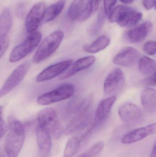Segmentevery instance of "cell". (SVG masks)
Here are the masks:
<instances>
[{
  "mask_svg": "<svg viewBox=\"0 0 156 157\" xmlns=\"http://www.w3.org/2000/svg\"><path fill=\"white\" fill-rule=\"evenodd\" d=\"M111 43V39L106 36H102L90 44L85 45L83 47L84 51L90 53L100 52L106 48Z\"/></svg>",
  "mask_w": 156,
  "mask_h": 157,
  "instance_id": "cell-23",
  "label": "cell"
},
{
  "mask_svg": "<svg viewBox=\"0 0 156 157\" xmlns=\"http://www.w3.org/2000/svg\"><path fill=\"white\" fill-rule=\"evenodd\" d=\"M122 2L125 4H131L133 2L134 0H120Z\"/></svg>",
  "mask_w": 156,
  "mask_h": 157,
  "instance_id": "cell-36",
  "label": "cell"
},
{
  "mask_svg": "<svg viewBox=\"0 0 156 157\" xmlns=\"http://www.w3.org/2000/svg\"><path fill=\"white\" fill-rule=\"evenodd\" d=\"M81 131L68 140L64 149V157L74 156L92 134V132L89 128H85Z\"/></svg>",
  "mask_w": 156,
  "mask_h": 157,
  "instance_id": "cell-10",
  "label": "cell"
},
{
  "mask_svg": "<svg viewBox=\"0 0 156 157\" xmlns=\"http://www.w3.org/2000/svg\"><path fill=\"white\" fill-rule=\"evenodd\" d=\"M76 157H86V156H85V153H84V154H81Z\"/></svg>",
  "mask_w": 156,
  "mask_h": 157,
  "instance_id": "cell-37",
  "label": "cell"
},
{
  "mask_svg": "<svg viewBox=\"0 0 156 157\" xmlns=\"http://www.w3.org/2000/svg\"><path fill=\"white\" fill-rule=\"evenodd\" d=\"M46 8L45 4L43 2L36 4L31 8L25 23V29L28 34L36 32L40 23L43 21Z\"/></svg>",
  "mask_w": 156,
  "mask_h": 157,
  "instance_id": "cell-8",
  "label": "cell"
},
{
  "mask_svg": "<svg viewBox=\"0 0 156 157\" xmlns=\"http://www.w3.org/2000/svg\"><path fill=\"white\" fill-rule=\"evenodd\" d=\"M1 112V124H0V137L2 138L4 136L6 133L8 131V125L5 122L4 120L2 118L3 110L0 111Z\"/></svg>",
  "mask_w": 156,
  "mask_h": 157,
  "instance_id": "cell-30",
  "label": "cell"
},
{
  "mask_svg": "<svg viewBox=\"0 0 156 157\" xmlns=\"http://www.w3.org/2000/svg\"><path fill=\"white\" fill-rule=\"evenodd\" d=\"M75 91L74 85L67 84L40 95L37 99L38 104L42 106L49 105L71 98Z\"/></svg>",
  "mask_w": 156,
  "mask_h": 157,
  "instance_id": "cell-6",
  "label": "cell"
},
{
  "mask_svg": "<svg viewBox=\"0 0 156 157\" xmlns=\"http://www.w3.org/2000/svg\"><path fill=\"white\" fill-rule=\"evenodd\" d=\"M38 126L57 138L61 134V127L57 114L54 109L46 108L39 112L37 116Z\"/></svg>",
  "mask_w": 156,
  "mask_h": 157,
  "instance_id": "cell-5",
  "label": "cell"
},
{
  "mask_svg": "<svg viewBox=\"0 0 156 157\" xmlns=\"http://www.w3.org/2000/svg\"><path fill=\"white\" fill-rule=\"evenodd\" d=\"M150 157H156V143L153 147Z\"/></svg>",
  "mask_w": 156,
  "mask_h": 157,
  "instance_id": "cell-35",
  "label": "cell"
},
{
  "mask_svg": "<svg viewBox=\"0 0 156 157\" xmlns=\"http://www.w3.org/2000/svg\"><path fill=\"white\" fill-rule=\"evenodd\" d=\"M24 6L22 4H20L17 7L16 10V14L17 17H21L24 15Z\"/></svg>",
  "mask_w": 156,
  "mask_h": 157,
  "instance_id": "cell-34",
  "label": "cell"
},
{
  "mask_svg": "<svg viewBox=\"0 0 156 157\" xmlns=\"http://www.w3.org/2000/svg\"><path fill=\"white\" fill-rule=\"evenodd\" d=\"M143 6L146 10H151L154 6H155V0H143Z\"/></svg>",
  "mask_w": 156,
  "mask_h": 157,
  "instance_id": "cell-33",
  "label": "cell"
},
{
  "mask_svg": "<svg viewBox=\"0 0 156 157\" xmlns=\"http://www.w3.org/2000/svg\"><path fill=\"white\" fill-rule=\"evenodd\" d=\"M116 100V96H112L100 102L96 109L95 118L93 122L95 130L100 128L106 121Z\"/></svg>",
  "mask_w": 156,
  "mask_h": 157,
  "instance_id": "cell-11",
  "label": "cell"
},
{
  "mask_svg": "<svg viewBox=\"0 0 156 157\" xmlns=\"http://www.w3.org/2000/svg\"><path fill=\"white\" fill-rule=\"evenodd\" d=\"M118 113L121 120L129 124L138 122L143 117L141 109L132 103H126L122 105L119 109Z\"/></svg>",
  "mask_w": 156,
  "mask_h": 157,
  "instance_id": "cell-14",
  "label": "cell"
},
{
  "mask_svg": "<svg viewBox=\"0 0 156 157\" xmlns=\"http://www.w3.org/2000/svg\"><path fill=\"white\" fill-rule=\"evenodd\" d=\"M143 51L145 53L149 55H154L156 53V41L149 40L145 43Z\"/></svg>",
  "mask_w": 156,
  "mask_h": 157,
  "instance_id": "cell-28",
  "label": "cell"
},
{
  "mask_svg": "<svg viewBox=\"0 0 156 157\" xmlns=\"http://www.w3.org/2000/svg\"><path fill=\"white\" fill-rule=\"evenodd\" d=\"M36 136L40 157H47L51 151V135L45 129L38 126Z\"/></svg>",
  "mask_w": 156,
  "mask_h": 157,
  "instance_id": "cell-17",
  "label": "cell"
},
{
  "mask_svg": "<svg viewBox=\"0 0 156 157\" xmlns=\"http://www.w3.org/2000/svg\"><path fill=\"white\" fill-rule=\"evenodd\" d=\"M65 0H60L46 8L43 22L48 23L56 18L63 11L65 5Z\"/></svg>",
  "mask_w": 156,
  "mask_h": 157,
  "instance_id": "cell-22",
  "label": "cell"
},
{
  "mask_svg": "<svg viewBox=\"0 0 156 157\" xmlns=\"http://www.w3.org/2000/svg\"><path fill=\"white\" fill-rule=\"evenodd\" d=\"M142 13L131 7L120 5L114 8L109 14L111 23H117L122 27H130L137 25L142 19Z\"/></svg>",
  "mask_w": 156,
  "mask_h": 157,
  "instance_id": "cell-3",
  "label": "cell"
},
{
  "mask_svg": "<svg viewBox=\"0 0 156 157\" xmlns=\"http://www.w3.org/2000/svg\"><path fill=\"white\" fill-rule=\"evenodd\" d=\"M155 9L156 10V0H155Z\"/></svg>",
  "mask_w": 156,
  "mask_h": 157,
  "instance_id": "cell-38",
  "label": "cell"
},
{
  "mask_svg": "<svg viewBox=\"0 0 156 157\" xmlns=\"http://www.w3.org/2000/svg\"><path fill=\"white\" fill-rule=\"evenodd\" d=\"M125 75L123 71L116 68L109 74L103 84V90L106 95H112L120 91L125 84Z\"/></svg>",
  "mask_w": 156,
  "mask_h": 157,
  "instance_id": "cell-9",
  "label": "cell"
},
{
  "mask_svg": "<svg viewBox=\"0 0 156 157\" xmlns=\"http://www.w3.org/2000/svg\"><path fill=\"white\" fill-rule=\"evenodd\" d=\"M72 63V60H67L49 66L38 75L36 78V81L45 82L61 75L68 69Z\"/></svg>",
  "mask_w": 156,
  "mask_h": 157,
  "instance_id": "cell-12",
  "label": "cell"
},
{
  "mask_svg": "<svg viewBox=\"0 0 156 157\" xmlns=\"http://www.w3.org/2000/svg\"><path fill=\"white\" fill-rule=\"evenodd\" d=\"M41 38L42 35L38 31L29 34L23 42L13 49L9 56V62L13 63L24 59L39 45Z\"/></svg>",
  "mask_w": 156,
  "mask_h": 157,
  "instance_id": "cell-4",
  "label": "cell"
},
{
  "mask_svg": "<svg viewBox=\"0 0 156 157\" xmlns=\"http://www.w3.org/2000/svg\"><path fill=\"white\" fill-rule=\"evenodd\" d=\"M1 43V50H0V56L2 58L6 52L9 46L10 40L9 38L4 40H0Z\"/></svg>",
  "mask_w": 156,
  "mask_h": 157,
  "instance_id": "cell-31",
  "label": "cell"
},
{
  "mask_svg": "<svg viewBox=\"0 0 156 157\" xmlns=\"http://www.w3.org/2000/svg\"><path fill=\"white\" fill-rule=\"evenodd\" d=\"M30 67L29 62H25L16 67L5 82L0 91V97L2 98L20 84L28 72Z\"/></svg>",
  "mask_w": 156,
  "mask_h": 157,
  "instance_id": "cell-7",
  "label": "cell"
},
{
  "mask_svg": "<svg viewBox=\"0 0 156 157\" xmlns=\"http://www.w3.org/2000/svg\"><path fill=\"white\" fill-rule=\"evenodd\" d=\"M138 68L142 74L150 76L156 71V62L149 57L143 56L139 59Z\"/></svg>",
  "mask_w": 156,
  "mask_h": 157,
  "instance_id": "cell-24",
  "label": "cell"
},
{
  "mask_svg": "<svg viewBox=\"0 0 156 157\" xmlns=\"http://www.w3.org/2000/svg\"><path fill=\"white\" fill-rule=\"evenodd\" d=\"M86 0H74L68 11V17L71 20L78 19L85 8Z\"/></svg>",
  "mask_w": 156,
  "mask_h": 157,
  "instance_id": "cell-25",
  "label": "cell"
},
{
  "mask_svg": "<svg viewBox=\"0 0 156 157\" xmlns=\"http://www.w3.org/2000/svg\"><path fill=\"white\" fill-rule=\"evenodd\" d=\"M156 134V123L132 130L123 136L122 142L125 144L136 143L146 138L147 136Z\"/></svg>",
  "mask_w": 156,
  "mask_h": 157,
  "instance_id": "cell-13",
  "label": "cell"
},
{
  "mask_svg": "<svg viewBox=\"0 0 156 157\" xmlns=\"http://www.w3.org/2000/svg\"><path fill=\"white\" fill-rule=\"evenodd\" d=\"M106 16L104 10L101 9L98 14V17L96 21L91 27L89 31L91 36H96L100 32L104 25Z\"/></svg>",
  "mask_w": 156,
  "mask_h": 157,
  "instance_id": "cell-26",
  "label": "cell"
},
{
  "mask_svg": "<svg viewBox=\"0 0 156 157\" xmlns=\"http://www.w3.org/2000/svg\"><path fill=\"white\" fill-rule=\"evenodd\" d=\"M104 143L99 142L92 146L85 153L86 157H95L100 154L104 148Z\"/></svg>",
  "mask_w": 156,
  "mask_h": 157,
  "instance_id": "cell-27",
  "label": "cell"
},
{
  "mask_svg": "<svg viewBox=\"0 0 156 157\" xmlns=\"http://www.w3.org/2000/svg\"><path fill=\"white\" fill-rule=\"evenodd\" d=\"M152 28L153 24L151 22L145 21L127 32V36L128 39L133 43L140 42L147 36L152 30Z\"/></svg>",
  "mask_w": 156,
  "mask_h": 157,
  "instance_id": "cell-19",
  "label": "cell"
},
{
  "mask_svg": "<svg viewBox=\"0 0 156 157\" xmlns=\"http://www.w3.org/2000/svg\"><path fill=\"white\" fill-rule=\"evenodd\" d=\"M12 16L8 8H5L0 16V40L9 38L8 34L12 26Z\"/></svg>",
  "mask_w": 156,
  "mask_h": 157,
  "instance_id": "cell-21",
  "label": "cell"
},
{
  "mask_svg": "<svg viewBox=\"0 0 156 157\" xmlns=\"http://www.w3.org/2000/svg\"><path fill=\"white\" fill-rule=\"evenodd\" d=\"M117 0H104V12L106 16H109L112 12L117 2Z\"/></svg>",
  "mask_w": 156,
  "mask_h": 157,
  "instance_id": "cell-29",
  "label": "cell"
},
{
  "mask_svg": "<svg viewBox=\"0 0 156 157\" xmlns=\"http://www.w3.org/2000/svg\"><path fill=\"white\" fill-rule=\"evenodd\" d=\"M8 132L5 136L4 148L8 157H17L24 143V129L21 122L15 117L8 118Z\"/></svg>",
  "mask_w": 156,
  "mask_h": 157,
  "instance_id": "cell-1",
  "label": "cell"
},
{
  "mask_svg": "<svg viewBox=\"0 0 156 157\" xmlns=\"http://www.w3.org/2000/svg\"><path fill=\"white\" fill-rule=\"evenodd\" d=\"M88 111H84L78 113L70 122L66 129V132L73 133L78 131H81L88 127L92 123L90 121V117Z\"/></svg>",
  "mask_w": 156,
  "mask_h": 157,
  "instance_id": "cell-18",
  "label": "cell"
},
{
  "mask_svg": "<svg viewBox=\"0 0 156 157\" xmlns=\"http://www.w3.org/2000/svg\"><path fill=\"white\" fill-rule=\"evenodd\" d=\"M141 100L144 109L148 112L156 111V90L147 88L141 94Z\"/></svg>",
  "mask_w": 156,
  "mask_h": 157,
  "instance_id": "cell-20",
  "label": "cell"
},
{
  "mask_svg": "<svg viewBox=\"0 0 156 157\" xmlns=\"http://www.w3.org/2000/svg\"><path fill=\"white\" fill-rule=\"evenodd\" d=\"M140 54L138 51L132 47H127L119 52L113 60L116 65L131 67L136 64L139 60Z\"/></svg>",
  "mask_w": 156,
  "mask_h": 157,
  "instance_id": "cell-15",
  "label": "cell"
},
{
  "mask_svg": "<svg viewBox=\"0 0 156 157\" xmlns=\"http://www.w3.org/2000/svg\"><path fill=\"white\" fill-rule=\"evenodd\" d=\"M96 60L94 56H90L83 57L76 61L71 64L67 70L60 75V79L70 78L76 74L89 68L93 65Z\"/></svg>",
  "mask_w": 156,
  "mask_h": 157,
  "instance_id": "cell-16",
  "label": "cell"
},
{
  "mask_svg": "<svg viewBox=\"0 0 156 157\" xmlns=\"http://www.w3.org/2000/svg\"><path fill=\"white\" fill-rule=\"evenodd\" d=\"M144 83L148 86H156V71L152 75L145 79Z\"/></svg>",
  "mask_w": 156,
  "mask_h": 157,
  "instance_id": "cell-32",
  "label": "cell"
},
{
  "mask_svg": "<svg viewBox=\"0 0 156 157\" xmlns=\"http://www.w3.org/2000/svg\"><path fill=\"white\" fill-rule=\"evenodd\" d=\"M64 37L63 31L57 30L45 38L33 56V62L39 63L51 56L60 46Z\"/></svg>",
  "mask_w": 156,
  "mask_h": 157,
  "instance_id": "cell-2",
  "label": "cell"
}]
</instances>
